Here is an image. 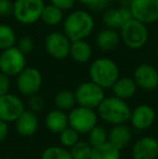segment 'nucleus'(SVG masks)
Segmentation results:
<instances>
[{
	"mask_svg": "<svg viewBox=\"0 0 158 159\" xmlns=\"http://www.w3.org/2000/svg\"><path fill=\"white\" fill-rule=\"evenodd\" d=\"M95 22L87 10H74L63 21V32L72 41L87 39L94 30Z\"/></svg>",
	"mask_w": 158,
	"mask_h": 159,
	"instance_id": "nucleus-1",
	"label": "nucleus"
},
{
	"mask_svg": "<svg viewBox=\"0 0 158 159\" xmlns=\"http://www.w3.org/2000/svg\"><path fill=\"white\" fill-rule=\"evenodd\" d=\"M131 111L132 109L128 103L115 95L105 96L97 108L99 118L112 126L128 122L131 117Z\"/></svg>",
	"mask_w": 158,
	"mask_h": 159,
	"instance_id": "nucleus-2",
	"label": "nucleus"
},
{
	"mask_svg": "<svg viewBox=\"0 0 158 159\" xmlns=\"http://www.w3.org/2000/svg\"><path fill=\"white\" fill-rule=\"evenodd\" d=\"M89 77L103 89H111L120 77L119 67L110 57H97L89 66Z\"/></svg>",
	"mask_w": 158,
	"mask_h": 159,
	"instance_id": "nucleus-3",
	"label": "nucleus"
},
{
	"mask_svg": "<svg viewBox=\"0 0 158 159\" xmlns=\"http://www.w3.org/2000/svg\"><path fill=\"white\" fill-rule=\"evenodd\" d=\"M121 42L131 50H139L145 47L150 33L147 25L135 19H130L119 30Z\"/></svg>",
	"mask_w": 158,
	"mask_h": 159,
	"instance_id": "nucleus-4",
	"label": "nucleus"
},
{
	"mask_svg": "<svg viewBox=\"0 0 158 159\" xmlns=\"http://www.w3.org/2000/svg\"><path fill=\"white\" fill-rule=\"evenodd\" d=\"M43 0H14V20L22 25H33L40 21L44 8Z\"/></svg>",
	"mask_w": 158,
	"mask_h": 159,
	"instance_id": "nucleus-5",
	"label": "nucleus"
},
{
	"mask_svg": "<svg viewBox=\"0 0 158 159\" xmlns=\"http://www.w3.org/2000/svg\"><path fill=\"white\" fill-rule=\"evenodd\" d=\"M67 115L70 127L76 130L79 134H87L93 127L97 126L99 121L97 109L80 105L70 109Z\"/></svg>",
	"mask_w": 158,
	"mask_h": 159,
	"instance_id": "nucleus-6",
	"label": "nucleus"
},
{
	"mask_svg": "<svg viewBox=\"0 0 158 159\" xmlns=\"http://www.w3.org/2000/svg\"><path fill=\"white\" fill-rule=\"evenodd\" d=\"M74 92L77 104L93 109H97L105 98V89L91 80L81 82Z\"/></svg>",
	"mask_w": 158,
	"mask_h": 159,
	"instance_id": "nucleus-7",
	"label": "nucleus"
},
{
	"mask_svg": "<svg viewBox=\"0 0 158 159\" xmlns=\"http://www.w3.org/2000/svg\"><path fill=\"white\" fill-rule=\"evenodd\" d=\"M26 65V55L16 46L11 47L0 53V71L10 77H16Z\"/></svg>",
	"mask_w": 158,
	"mask_h": 159,
	"instance_id": "nucleus-8",
	"label": "nucleus"
},
{
	"mask_svg": "<svg viewBox=\"0 0 158 159\" xmlns=\"http://www.w3.org/2000/svg\"><path fill=\"white\" fill-rule=\"evenodd\" d=\"M15 78L17 90L26 98L38 93L43 81L41 71L36 67L32 66H26Z\"/></svg>",
	"mask_w": 158,
	"mask_h": 159,
	"instance_id": "nucleus-9",
	"label": "nucleus"
},
{
	"mask_svg": "<svg viewBox=\"0 0 158 159\" xmlns=\"http://www.w3.org/2000/svg\"><path fill=\"white\" fill-rule=\"evenodd\" d=\"M72 40L64 32L54 30L48 34L44 39V49L51 57L55 60H64L70 57Z\"/></svg>",
	"mask_w": 158,
	"mask_h": 159,
	"instance_id": "nucleus-10",
	"label": "nucleus"
},
{
	"mask_svg": "<svg viewBox=\"0 0 158 159\" xmlns=\"http://www.w3.org/2000/svg\"><path fill=\"white\" fill-rule=\"evenodd\" d=\"M130 11L133 19L146 25L158 22V0H133Z\"/></svg>",
	"mask_w": 158,
	"mask_h": 159,
	"instance_id": "nucleus-11",
	"label": "nucleus"
},
{
	"mask_svg": "<svg viewBox=\"0 0 158 159\" xmlns=\"http://www.w3.org/2000/svg\"><path fill=\"white\" fill-rule=\"evenodd\" d=\"M25 109V104L17 95L9 92L0 96V120L2 121L14 122Z\"/></svg>",
	"mask_w": 158,
	"mask_h": 159,
	"instance_id": "nucleus-12",
	"label": "nucleus"
},
{
	"mask_svg": "<svg viewBox=\"0 0 158 159\" xmlns=\"http://www.w3.org/2000/svg\"><path fill=\"white\" fill-rule=\"evenodd\" d=\"M133 79L138 88L144 91H154L158 88V70L152 64L143 63L137 66Z\"/></svg>",
	"mask_w": 158,
	"mask_h": 159,
	"instance_id": "nucleus-13",
	"label": "nucleus"
},
{
	"mask_svg": "<svg viewBox=\"0 0 158 159\" xmlns=\"http://www.w3.org/2000/svg\"><path fill=\"white\" fill-rule=\"evenodd\" d=\"M130 19H132L130 8L128 7H107L102 12V22L105 27L120 30Z\"/></svg>",
	"mask_w": 158,
	"mask_h": 159,
	"instance_id": "nucleus-14",
	"label": "nucleus"
},
{
	"mask_svg": "<svg viewBox=\"0 0 158 159\" xmlns=\"http://www.w3.org/2000/svg\"><path fill=\"white\" fill-rule=\"evenodd\" d=\"M156 120V111L151 105L141 104L138 105L131 111V117L129 121L134 129L143 131L150 129Z\"/></svg>",
	"mask_w": 158,
	"mask_h": 159,
	"instance_id": "nucleus-15",
	"label": "nucleus"
},
{
	"mask_svg": "<svg viewBox=\"0 0 158 159\" xmlns=\"http://www.w3.org/2000/svg\"><path fill=\"white\" fill-rule=\"evenodd\" d=\"M131 155L133 159H157L158 141L153 136L140 138L132 145Z\"/></svg>",
	"mask_w": 158,
	"mask_h": 159,
	"instance_id": "nucleus-16",
	"label": "nucleus"
},
{
	"mask_svg": "<svg viewBox=\"0 0 158 159\" xmlns=\"http://www.w3.org/2000/svg\"><path fill=\"white\" fill-rule=\"evenodd\" d=\"M15 130L23 138H30L39 129V119L37 114L30 109H25L14 121Z\"/></svg>",
	"mask_w": 158,
	"mask_h": 159,
	"instance_id": "nucleus-17",
	"label": "nucleus"
},
{
	"mask_svg": "<svg viewBox=\"0 0 158 159\" xmlns=\"http://www.w3.org/2000/svg\"><path fill=\"white\" fill-rule=\"evenodd\" d=\"M120 42H121V39H120L119 30L110 27L101 30L95 37L97 47L100 50L105 51V52H110V51L117 49Z\"/></svg>",
	"mask_w": 158,
	"mask_h": 159,
	"instance_id": "nucleus-18",
	"label": "nucleus"
},
{
	"mask_svg": "<svg viewBox=\"0 0 158 159\" xmlns=\"http://www.w3.org/2000/svg\"><path fill=\"white\" fill-rule=\"evenodd\" d=\"M131 140H132L131 129L124 124L113 126L112 129L108 131L107 142L111 143L116 148H118L119 151L128 147L131 143Z\"/></svg>",
	"mask_w": 158,
	"mask_h": 159,
	"instance_id": "nucleus-19",
	"label": "nucleus"
},
{
	"mask_svg": "<svg viewBox=\"0 0 158 159\" xmlns=\"http://www.w3.org/2000/svg\"><path fill=\"white\" fill-rule=\"evenodd\" d=\"M44 124H46L47 129L50 132L59 134L65 128L70 126L68 125V115L66 114V111H61L59 108L52 109L46 115Z\"/></svg>",
	"mask_w": 158,
	"mask_h": 159,
	"instance_id": "nucleus-20",
	"label": "nucleus"
},
{
	"mask_svg": "<svg viewBox=\"0 0 158 159\" xmlns=\"http://www.w3.org/2000/svg\"><path fill=\"white\" fill-rule=\"evenodd\" d=\"M111 89L113 91V95L127 101L135 95L139 88L133 77H119Z\"/></svg>",
	"mask_w": 158,
	"mask_h": 159,
	"instance_id": "nucleus-21",
	"label": "nucleus"
},
{
	"mask_svg": "<svg viewBox=\"0 0 158 159\" xmlns=\"http://www.w3.org/2000/svg\"><path fill=\"white\" fill-rule=\"evenodd\" d=\"M93 49L86 39H80L72 41L70 44V57L76 63L86 64L92 59Z\"/></svg>",
	"mask_w": 158,
	"mask_h": 159,
	"instance_id": "nucleus-22",
	"label": "nucleus"
},
{
	"mask_svg": "<svg viewBox=\"0 0 158 159\" xmlns=\"http://www.w3.org/2000/svg\"><path fill=\"white\" fill-rule=\"evenodd\" d=\"M40 21L48 26H57L64 21V11L54 4H46L42 10Z\"/></svg>",
	"mask_w": 158,
	"mask_h": 159,
	"instance_id": "nucleus-23",
	"label": "nucleus"
},
{
	"mask_svg": "<svg viewBox=\"0 0 158 159\" xmlns=\"http://www.w3.org/2000/svg\"><path fill=\"white\" fill-rule=\"evenodd\" d=\"M90 159H121V153L111 143L106 142L93 147Z\"/></svg>",
	"mask_w": 158,
	"mask_h": 159,
	"instance_id": "nucleus-24",
	"label": "nucleus"
},
{
	"mask_svg": "<svg viewBox=\"0 0 158 159\" xmlns=\"http://www.w3.org/2000/svg\"><path fill=\"white\" fill-rule=\"evenodd\" d=\"M77 104L75 92L70 90H61L54 96V105L56 108L64 111H70Z\"/></svg>",
	"mask_w": 158,
	"mask_h": 159,
	"instance_id": "nucleus-25",
	"label": "nucleus"
},
{
	"mask_svg": "<svg viewBox=\"0 0 158 159\" xmlns=\"http://www.w3.org/2000/svg\"><path fill=\"white\" fill-rule=\"evenodd\" d=\"M17 37L14 30L8 24L0 23V51L16 46Z\"/></svg>",
	"mask_w": 158,
	"mask_h": 159,
	"instance_id": "nucleus-26",
	"label": "nucleus"
},
{
	"mask_svg": "<svg viewBox=\"0 0 158 159\" xmlns=\"http://www.w3.org/2000/svg\"><path fill=\"white\" fill-rule=\"evenodd\" d=\"M92 145L86 141H78L70 148L73 159H90L92 154Z\"/></svg>",
	"mask_w": 158,
	"mask_h": 159,
	"instance_id": "nucleus-27",
	"label": "nucleus"
},
{
	"mask_svg": "<svg viewBox=\"0 0 158 159\" xmlns=\"http://www.w3.org/2000/svg\"><path fill=\"white\" fill-rule=\"evenodd\" d=\"M79 135L80 134L76 130L68 126L59 133V142L61 146L65 148H70L79 141Z\"/></svg>",
	"mask_w": 158,
	"mask_h": 159,
	"instance_id": "nucleus-28",
	"label": "nucleus"
},
{
	"mask_svg": "<svg viewBox=\"0 0 158 159\" xmlns=\"http://www.w3.org/2000/svg\"><path fill=\"white\" fill-rule=\"evenodd\" d=\"M87 134H88V142L92 145V147L104 144L108 140V132L103 127L97 125L93 127Z\"/></svg>",
	"mask_w": 158,
	"mask_h": 159,
	"instance_id": "nucleus-29",
	"label": "nucleus"
},
{
	"mask_svg": "<svg viewBox=\"0 0 158 159\" xmlns=\"http://www.w3.org/2000/svg\"><path fill=\"white\" fill-rule=\"evenodd\" d=\"M40 159H73L70 152L63 146H49L41 153Z\"/></svg>",
	"mask_w": 158,
	"mask_h": 159,
	"instance_id": "nucleus-30",
	"label": "nucleus"
},
{
	"mask_svg": "<svg viewBox=\"0 0 158 159\" xmlns=\"http://www.w3.org/2000/svg\"><path fill=\"white\" fill-rule=\"evenodd\" d=\"M16 47L24 53L25 55H28L35 50V47H36V43H35V40L33 37L30 36H23L21 37L16 42Z\"/></svg>",
	"mask_w": 158,
	"mask_h": 159,
	"instance_id": "nucleus-31",
	"label": "nucleus"
},
{
	"mask_svg": "<svg viewBox=\"0 0 158 159\" xmlns=\"http://www.w3.org/2000/svg\"><path fill=\"white\" fill-rule=\"evenodd\" d=\"M80 4L95 12H103L110 4L108 0H77Z\"/></svg>",
	"mask_w": 158,
	"mask_h": 159,
	"instance_id": "nucleus-32",
	"label": "nucleus"
},
{
	"mask_svg": "<svg viewBox=\"0 0 158 159\" xmlns=\"http://www.w3.org/2000/svg\"><path fill=\"white\" fill-rule=\"evenodd\" d=\"M27 105L28 109H30V111H33L34 113L37 114L42 111V109L46 106V102H44V98L39 93H36V94L28 96Z\"/></svg>",
	"mask_w": 158,
	"mask_h": 159,
	"instance_id": "nucleus-33",
	"label": "nucleus"
},
{
	"mask_svg": "<svg viewBox=\"0 0 158 159\" xmlns=\"http://www.w3.org/2000/svg\"><path fill=\"white\" fill-rule=\"evenodd\" d=\"M13 8H14L13 0H0V17L12 16Z\"/></svg>",
	"mask_w": 158,
	"mask_h": 159,
	"instance_id": "nucleus-34",
	"label": "nucleus"
},
{
	"mask_svg": "<svg viewBox=\"0 0 158 159\" xmlns=\"http://www.w3.org/2000/svg\"><path fill=\"white\" fill-rule=\"evenodd\" d=\"M11 77L0 71V96L10 92Z\"/></svg>",
	"mask_w": 158,
	"mask_h": 159,
	"instance_id": "nucleus-35",
	"label": "nucleus"
},
{
	"mask_svg": "<svg viewBox=\"0 0 158 159\" xmlns=\"http://www.w3.org/2000/svg\"><path fill=\"white\" fill-rule=\"evenodd\" d=\"M76 2L77 0H50V3L54 4L55 7L63 10L64 12L72 10L76 4Z\"/></svg>",
	"mask_w": 158,
	"mask_h": 159,
	"instance_id": "nucleus-36",
	"label": "nucleus"
},
{
	"mask_svg": "<svg viewBox=\"0 0 158 159\" xmlns=\"http://www.w3.org/2000/svg\"><path fill=\"white\" fill-rule=\"evenodd\" d=\"M9 131H10V129H9L8 122L0 120V143L4 142L7 140L9 135Z\"/></svg>",
	"mask_w": 158,
	"mask_h": 159,
	"instance_id": "nucleus-37",
	"label": "nucleus"
},
{
	"mask_svg": "<svg viewBox=\"0 0 158 159\" xmlns=\"http://www.w3.org/2000/svg\"><path fill=\"white\" fill-rule=\"evenodd\" d=\"M132 1H133V0H118L119 6L128 7V8H130V4H131V2H132Z\"/></svg>",
	"mask_w": 158,
	"mask_h": 159,
	"instance_id": "nucleus-38",
	"label": "nucleus"
},
{
	"mask_svg": "<svg viewBox=\"0 0 158 159\" xmlns=\"http://www.w3.org/2000/svg\"><path fill=\"white\" fill-rule=\"evenodd\" d=\"M0 159H13V158H10V157H3V158H0Z\"/></svg>",
	"mask_w": 158,
	"mask_h": 159,
	"instance_id": "nucleus-39",
	"label": "nucleus"
},
{
	"mask_svg": "<svg viewBox=\"0 0 158 159\" xmlns=\"http://www.w3.org/2000/svg\"><path fill=\"white\" fill-rule=\"evenodd\" d=\"M157 59H158V49H157Z\"/></svg>",
	"mask_w": 158,
	"mask_h": 159,
	"instance_id": "nucleus-40",
	"label": "nucleus"
},
{
	"mask_svg": "<svg viewBox=\"0 0 158 159\" xmlns=\"http://www.w3.org/2000/svg\"><path fill=\"white\" fill-rule=\"evenodd\" d=\"M108 1H113V0H108Z\"/></svg>",
	"mask_w": 158,
	"mask_h": 159,
	"instance_id": "nucleus-41",
	"label": "nucleus"
}]
</instances>
